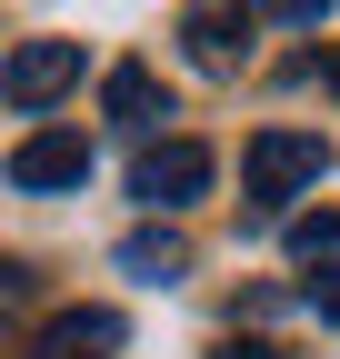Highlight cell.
Masks as SVG:
<instances>
[{"mask_svg": "<svg viewBox=\"0 0 340 359\" xmlns=\"http://www.w3.org/2000/svg\"><path fill=\"white\" fill-rule=\"evenodd\" d=\"M320 170H330L320 130H261V140H250V160H240V190H250V210H261V219H280Z\"/></svg>", "mask_w": 340, "mask_h": 359, "instance_id": "6da1fadb", "label": "cell"}, {"mask_svg": "<svg viewBox=\"0 0 340 359\" xmlns=\"http://www.w3.org/2000/svg\"><path fill=\"white\" fill-rule=\"evenodd\" d=\"M210 190V150L200 140H150L140 160H131V200H150V210H181V200H200Z\"/></svg>", "mask_w": 340, "mask_h": 359, "instance_id": "7a4b0ae2", "label": "cell"}, {"mask_svg": "<svg viewBox=\"0 0 340 359\" xmlns=\"http://www.w3.org/2000/svg\"><path fill=\"white\" fill-rule=\"evenodd\" d=\"M0 90H11V110H51L60 90H80V40H20Z\"/></svg>", "mask_w": 340, "mask_h": 359, "instance_id": "3957f363", "label": "cell"}, {"mask_svg": "<svg viewBox=\"0 0 340 359\" xmlns=\"http://www.w3.org/2000/svg\"><path fill=\"white\" fill-rule=\"evenodd\" d=\"M120 339H131L120 309H51V320L30 330L20 359H120Z\"/></svg>", "mask_w": 340, "mask_h": 359, "instance_id": "277c9868", "label": "cell"}, {"mask_svg": "<svg viewBox=\"0 0 340 359\" xmlns=\"http://www.w3.org/2000/svg\"><path fill=\"white\" fill-rule=\"evenodd\" d=\"M250 20H261V0H190V11H181V40H190L200 70H230L250 50Z\"/></svg>", "mask_w": 340, "mask_h": 359, "instance_id": "5b68a950", "label": "cell"}, {"mask_svg": "<svg viewBox=\"0 0 340 359\" xmlns=\"http://www.w3.org/2000/svg\"><path fill=\"white\" fill-rule=\"evenodd\" d=\"M91 180V140L80 130H30L11 150V190H80Z\"/></svg>", "mask_w": 340, "mask_h": 359, "instance_id": "8992f818", "label": "cell"}, {"mask_svg": "<svg viewBox=\"0 0 340 359\" xmlns=\"http://www.w3.org/2000/svg\"><path fill=\"white\" fill-rule=\"evenodd\" d=\"M100 100H110V120H131V130H150V120H170V90H160V80H150L140 60H120Z\"/></svg>", "mask_w": 340, "mask_h": 359, "instance_id": "52a82bcc", "label": "cell"}, {"mask_svg": "<svg viewBox=\"0 0 340 359\" xmlns=\"http://www.w3.org/2000/svg\"><path fill=\"white\" fill-rule=\"evenodd\" d=\"M120 269H131V280H181V269H190V240L181 230H131V240H120Z\"/></svg>", "mask_w": 340, "mask_h": 359, "instance_id": "ba28073f", "label": "cell"}, {"mask_svg": "<svg viewBox=\"0 0 340 359\" xmlns=\"http://www.w3.org/2000/svg\"><path fill=\"white\" fill-rule=\"evenodd\" d=\"M290 259H301L310 280H320V269H340V210H310V219H290Z\"/></svg>", "mask_w": 340, "mask_h": 359, "instance_id": "9c48e42d", "label": "cell"}, {"mask_svg": "<svg viewBox=\"0 0 340 359\" xmlns=\"http://www.w3.org/2000/svg\"><path fill=\"white\" fill-rule=\"evenodd\" d=\"M261 11H270V20H301V30H310V20L330 11V0H261Z\"/></svg>", "mask_w": 340, "mask_h": 359, "instance_id": "30bf717a", "label": "cell"}, {"mask_svg": "<svg viewBox=\"0 0 340 359\" xmlns=\"http://www.w3.org/2000/svg\"><path fill=\"white\" fill-rule=\"evenodd\" d=\"M310 309H320V320H340V269H320V280H310Z\"/></svg>", "mask_w": 340, "mask_h": 359, "instance_id": "8fae6325", "label": "cell"}, {"mask_svg": "<svg viewBox=\"0 0 340 359\" xmlns=\"http://www.w3.org/2000/svg\"><path fill=\"white\" fill-rule=\"evenodd\" d=\"M210 359H280V349H270V339H221Z\"/></svg>", "mask_w": 340, "mask_h": 359, "instance_id": "7c38bea8", "label": "cell"}, {"mask_svg": "<svg viewBox=\"0 0 340 359\" xmlns=\"http://www.w3.org/2000/svg\"><path fill=\"white\" fill-rule=\"evenodd\" d=\"M330 90H340V50H330Z\"/></svg>", "mask_w": 340, "mask_h": 359, "instance_id": "4fadbf2b", "label": "cell"}]
</instances>
